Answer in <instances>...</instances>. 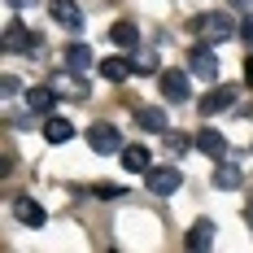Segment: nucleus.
<instances>
[{"instance_id":"9d476101","label":"nucleus","mask_w":253,"mask_h":253,"mask_svg":"<svg viewBox=\"0 0 253 253\" xmlns=\"http://www.w3.org/2000/svg\"><path fill=\"white\" fill-rule=\"evenodd\" d=\"M13 214H18V223H26V227H44V218H48L44 205L31 201V197H18V201H13Z\"/></svg>"},{"instance_id":"dca6fc26","label":"nucleus","mask_w":253,"mask_h":253,"mask_svg":"<svg viewBox=\"0 0 253 253\" xmlns=\"http://www.w3.org/2000/svg\"><path fill=\"white\" fill-rule=\"evenodd\" d=\"M123 166L131 170V175H149V149H144V144L123 149Z\"/></svg>"},{"instance_id":"20e7f679","label":"nucleus","mask_w":253,"mask_h":253,"mask_svg":"<svg viewBox=\"0 0 253 253\" xmlns=\"http://www.w3.org/2000/svg\"><path fill=\"white\" fill-rule=\"evenodd\" d=\"M48 13L61 31H83V9L75 0H48Z\"/></svg>"},{"instance_id":"f03ea898","label":"nucleus","mask_w":253,"mask_h":253,"mask_svg":"<svg viewBox=\"0 0 253 253\" xmlns=\"http://www.w3.org/2000/svg\"><path fill=\"white\" fill-rule=\"evenodd\" d=\"M188 70H192L197 79H205V83H214V79H218V57L210 52V44H205V40L188 52Z\"/></svg>"},{"instance_id":"6ab92c4d","label":"nucleus","mask_w":253,"mask_h":253,"mask_svg":"<svg viewBox=\"0 0 253 253\" xmlns=\"http://www.w3.org/2000/svg\"><path fill=\"white\" fill-rule=\"evenodd\" d=\"M135 126H144V131H166V114L149 105V109H135Z\"/></svg>"},{"instance_id":"5701e85b","label":"nucleus","mask_w":253,"mask_h":253,"mask_svg":"<svg viewBox=\"0 0 253 253\" xmlns=\"http://www.w3.org/2000/svg\"><path fill=\"white\" fill-rule=\"evenodd\" d=\"M183 149H188V140H183V135H166V153H175V157H179Z\"/></svg>"},{"instance_id":"39448f33","label":"nucleus","mask_w":253,"mask_h":253,"mask_svg":"<svg viewBox=\"0 0 253 253\" xmlns=\"http://www.w3.org/2000/svg\"><path fill=\"white\" fill-rule=\"evenodd\" d=\"M35 44H40V40H35L22 22H9V26H4V35H0V48H4V52H31Z\"/></svg>"},{"instance_id":"0eeeda50","label":"nucleus","mask_w":253,"mask_h":253,"mask_svg":"<svg viewBox=\"0 0 253 253\" xmlns=\"http://www.w3.org/2000/svg\"><path fill=\"white\" fill-rule=\"evenodd\" d=\"M236 92H240V87H214V92H205L201 101H197L201 118H210V114H223V109H231V105H236Z\"/></svg>"},{"instance_id":"9b49d317","label":"nucleus","mask_w":253,"mask_h":253,"mask_svg":"<svg viewBox=\"0 0 253 253\" xmlns=\"http://www.w3.org/2000/svg\"><path fill=\"white\" fill-rule=\"evenodd\" d=\"M52 105H57V87H31L26 92V109L31 114H52Z\"/></svg>"},{"instance_id":"b1692460","label":"nucleus","mask_w":253,"mask_h":253,"mask_svg":"<svg viewBox=\"0 0 253 253\" xmlns=\"http://www.w3.org/2000/svg\"><path fill=\"white\" fill-rule=\"evenodd\" d=\"M240 35H245V40L253 44V18H240Z\"/></svg>"},{"instance_id":"a211bd4d","label":"nucleus","mask_w":253,"mask_h":253,"mask_svg":"<svg viewBox=\"0 0 253 253\" xmlns=\"http://www.w3.org/2000/svg\"><path fill=\"white\" fill-rule=\"evenodd\" d=\"M66 66H70L75 75H83V70L92 66V48H87V44H70V48H66Z\"/></svg>"},{"instance_id":"412c9836","label":"nucleus","mask_w":253,"mask_h":253,"mask_svg":"<svg viewBox=\"0 0 253 253\" xmlns=\"http://www.w3.org/2000/svg\"><path fill=\"white\" fill-rule=\"evenodd\" d=\"M131 61H135V57H131ZM135 70H144V75H153V70H157V57H153V52H140Z\"/></svg>"},{"instance_id":"4468645a","label":"nucleus","mask_w":253,"mask_h":253,"mask_svg":"<svg viewBox=\"0 0 253 253\" xmlns=\"http://www.w3.org/2000/svg\"><path fill=\"white\" fill-rule=\"evenodd\" d=\"M44 140H48V144L75 140V123H70V118H48V123H44Z\"/></svg>"},{"instance_id":"a878e982","label":"nucleus","mask_w":253,"mask_h":253,"mask_svg":"<svg viewBox=\"0 0 253 253\" xmlns=\"http://www.w3.org/2000/svg\"><path fill=\"white\" fill-rule=\"evenodd\" d=\"M231 4H236V9H245V4H249V0H231Z\"/></svg>"},{"instance_id":"6e6552de","label":"nucleus","mask_w":253,"mask_h":253,"mask_svg":"<svg viewBox=\"0 0 253 253\" xmlns=\"http://www.w3.org/2000/svg\"><path fill=\"white\" fill-rule=\"evenodd\" d=\"M162 96L170 105H183L188 101V75H183V70H166V75H162Z\"/></svg>"},{"instance_id":"f8f14e48","label":"nucleus","mask_w":253,"mask_h":253,"mask_svg":"<svg viewBox=\"0 0 253 253\" xmlns=\"http://www.w3.org/2000/svg\"><path fill=\"white\" fill-rule=\"evenodd\" d=\"M131 70H135L131 57H105V61H101V79H109V83H123Z\"/></svg>"},{"instance_id":"f257e3e1","label":"nucleus","mask_w":253,"mask_h":253,"mask_svg":"<svg viewBox=\"0 0 253 253\" xmlns=\"http://www.w3.org/2000/svg\"><path fill=\"white\" fill-rule=\"evenodd\" d=\"M192 31L201 35L205 44H227V40H236L240 26L231 22V13H201V18L192 22Z\"/></svg>"},{"instance_id":"4be33fe9","label":"nucleus","mask_w":253,"mask_h":253,"mask_svg":"<svg viewBox=\"0 0 253 253\" xmlns=\"http://www.w3.org/2000/svg\"><path fill=\"white\" fill-rule=\"evenodd\" d=\"M0 87H4V96H18V92H22L18 75H4V79H0Z\"/></svg>"},{"instance_id":"393cba45","label":"nucleus","mask_w":253,"mask_h":253,"mask_svg":"<svg viewBox=\"0 0 253 253\" xmlns=\"http://www.w3.org/2000/svg\"><path fill=\"white\" fill-rule=\"evenodd\" d=\"M4 4H9V9H35L40 0H4Z\"/></svg>"},{"instance_id":"2eb2a0df","label":"nucleus","mask_w":253,"mask_h":253,"mask_svg":"<svg viewBox=\"0 0 253 253\" xmlns=\"http://www.w3.org/2000/svg\"><path fill=\"white\" fill-rule=\"evenodd\" d=\"M240 183H245L240 166H231V162H218V170H214V188H223V192H236Z\"/></svg>"},{"instance_id":"aec40b11","label":"nucleus","mask_w":253,"mask_h":253,"mask_svg":"<svg viewBox=\"0 0 253 253\" xmlns=\"http://www.w3.org/2000/svg\"><path fill=\"white\" fill-rule=\"evenodd\" d=\"M96 197H101V201H118V197H126V192L118 188V183H101V188H96Z\"/></svg>"},{"instance_id":"7ed1b4c3","label":"nucleus","mask_w":253,"mask_h":253,"mask_svg":"<svg viewBox=\"0 0 253 253\" xmlns=\"http://www.w3.org/2000/svg\"><path fill=\"white\" fill-rule=\"evenodd\" d=\"M179 183H183L179 166H149V192L153 197H170V192H179Z\"/></svg>"},{"instance_id":"ddd939ff","label":"nucleus","mask_w":253,"mask_h":253,"mask_svg":"<svg viewBox=\"0 0 253 253\" xmlns=\"http://www.w3.org/2000/svg\"><path fill=\"white\" fill-rule=\"evenodd\" d=\"M183 245H188V249H210V245H214V223H210V218L192 223V231L183 236Z\"/></svg>"},{"instance_id":"423d86ee","label":"nucleus","mask_w":253,"mask_h":253,"mask_svg":"<svg viewBox=\"0 0 253 253\" xmlns=\"http://www.w3.org/2000/svg\"><path fill=\"white\" fill-rule=\"evenodd\" d=\"M87 144H92V153H118V149H123V140H118V126H109V123L87 126Z\"/></svg>"},{"instance_id":"1a4fd4ad","label":"nucleus","mask_w":253,"mask_h":253,"mask_svg":"<svg viewBox=\"0 0 253 253\" xmlns=\"http://www.w3.org/2000/svg\"><path fill=\"white\" fill-rule=\"evenodd\" d=\"M197 149H201L205 157H214V162H223V157H227V140H223L214 126H201V135H197Z\"/></svg>"},{"instance_id":"f3484780","label":"nucleus","mask_w":253,"mask_h":253,"mask_svg":"<svg viewBox=\"0 0 253 253\" xmlns=\"http://www.w3.org/2000/svg\"><path fill=\"white\" fill-rule=\"evenodd\" d=\"M109 40H114L118 48H135V44H140V26L135 22H114L109 26Z\"/></svg>"}]
</instances>
